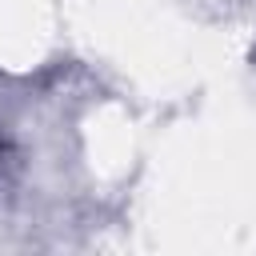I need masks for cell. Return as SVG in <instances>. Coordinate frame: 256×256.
I'll use <instances>...</instances> for the list:
<instances>
[{
	"instance_id": "cell-1",
	"label": "cell",
	"mask_w": 256,
	"mask_h": 256,
	"mask_svg": "<svg viewBox=\"0 0 256 256\" xmlns=\"http://www.w3.org/2000/svg\"><path fill=\"white\" fill-rule=\"evenodd\" d=\"M4 156H8V140L0 136V164H4Z\"/></svg>"
}]
</instances>
